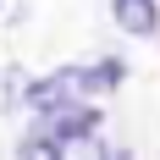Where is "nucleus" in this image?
Instances as JSON below:
<instances>
[{
	"instance_id": "3",
	"label": "nucleus",
	"mask_w": 160,
	"mask_h": 160,
	"mask_svg": "<svg viewBox=\"0 0 160 160\" xmlns=\"http://www.w3.org/2000/svg\"><path fill=\"white\" fill-rule=\"evenodd\" d=\"M111 17L122 22V33H132V39H149V33L160 28V6L155 0H111Z\"/></svg>"
},
{
	"instance_id": "2",
	"label": "nucleus",
	"mask_w": 160,
	"mask_h": 160,
	"mask_svg": "<svg viewBox=\"0 0 160 160\" xmlns=\"http://www.w3.org/2000/svg\"><path fill=\"white\" fill-rule=\"evenodd\" d=\"M22 160H116L99 132H78V138H55V132H28L22 138Z\"/></svg>"
},
{
	"instance_id": "4",
	"label": "nucleus",
	"mask_w": 160,
	"mask_h": 160,
	"mask_svg": "<svg viewBox=\"0 0 160 160\" xmlns=\"http://www.w3.org/2000/svg\"><path fill=\"white\" fill-rule=\"evenodd\" d=\"M116 160H127V155H116Z\"/></svg>"
},
{
	"instance_id": "1",
	"label": "nucleus",
	"mask_w": 160,
	"mask_h": 160,
	"mask_svg": "<svg viewBox=\"0 0 160 160\" xmlns=\"http://www.w3.org/2000/svg\"><path fill=\"white\" fill-rule=\"evenodd\" d=\"M116 83H122V61L116 55H105L94 66H55V72H44V78H33L22 88V105L39 111V116H55V111L88 105L94 94H111Z\"/></svg>"
}]
</instances>
